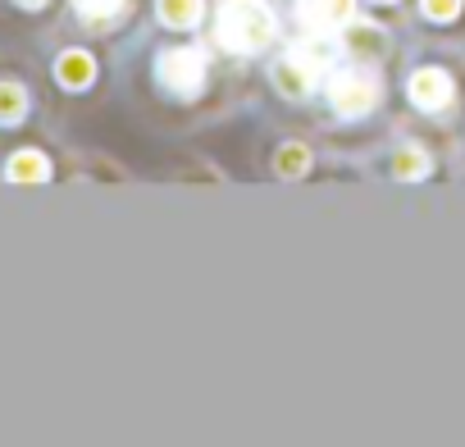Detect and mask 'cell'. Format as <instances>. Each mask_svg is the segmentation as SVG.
Instances as JSON below:
<instances>
[{
  "mask_svg": "<svg viewBox=\"0 0 465 447\" xmlns=\"http://www.w3.org/2000/svg\"><path fill=\"white\" fill-rule=\"evenodd\" d=\"M219 42L238 55H252L274 42V15L261 0H228L219 10Z\"/></svg>",
  "mask_w": 465,
  "mask_h": 447,
  "instance_id": "1",
  "label": "cell"
},
{
  "mask_svg": "<svg viewBox=\"0 0 465 447\" xmlns=\"http://www.w3.org/2000/svg\"><path fill=\"white\" fill-rule=\"evenodd\" d=\"M329 101H333V110L342 119H361L379 101V78L365 74V69H342V74L329 78Z\"/></svg>",
  "mask_w": 465,
  "mask_h": 447,
  "instance_id": "2",
  "label": "cell"
},
{
  "mask_svg": "<svg viewBox=\"0 0 465 447\" xmlns=\"http://www.w3.org/2000/svg\"><path fill=\"white\" fill-rule=\"evenodd\" d=\"M155 74H160V83H164L173 96L192 101V96L201 92V83H205V55H201L196 46L164 51V55H160V65H155Z\"/></svg>",
  "mask_w": 465,
  "mask_h": 447,
  "instance_id": "3",
  "label": "cell"
},
{
  "mask_svg": "<svg viewBox=\"0 0 465 447\" xmlns=\"http://www.w3.org/2000/svg\"><path fill=\"white\" fill-rule=\"evenodd\" d=\"M351 10H356V0H297L302 24L315 28V33H329V28L351 24Z\"/></svg>",
  "mask_w": 465,
  "mask_h": 447,
  "instance_id": "4",
  "label": "cell"
},
{
  "mask_svg": "<svg viewBox=\"0 0 465 447\" xmlns=\"http://www.w3.org/2000/svg\"><path fill=\"white\" fill-rule=\"evenodd\" d=\"M406 92H411V101L420 110H442L451 101V78L442 69H420V74H411V87Z\"/></svg>",
  "mask_w": 465,
  "mask_h": 447,
  "instance_id": "5",
  "label": "cell"
},
{
  "mask_svg": "<svg viewBox=\"0 0 465 447\" xmlns=\"http://www.w3.org/2000/svg\"><path fill=\"white\" fill-rule=\"evenodd\" d=\"M55 78L64 83V87H87L92 78H96V60L87 55V51H64L60 55V65H55Z\"/></svg>",
  "mask_w": 465,
  "mask_h": 447,
  "instance_id": "6",
  "label": "cell"
},
{
  "mask_svg": "<svg viewBox=\"0 0 465 447\" xmlns=\"http://www.w3.org/2000/svg\"><path fill=\"white\" fill-rule=\"evenodd\" d=\"M5 174H10V183H46L51 178V164H46L42 151H19V155H10Z\"/></svg>",
  "mask_w": 465,
  "mask_h": 447,
  "instance_id": "7",
  "label": "cell"
},
{
  "mask_svg": "<svg viewBox=\"0 0 465 447\" xmlns=\"http://www.w3.org/2000/svg\"><path fill=\"white\" fill-rule=\"evenodd\" d=\"M274 83H279L288 96H306V92L315 87V74H311L297 55H288L283 65H274Z\"/></svg>",
  "mask_w": 465,
  "mask_h": 447,
  "instance_id": "8",
  "label": "cell"
},
{
  "mask_svg": "<svg viewBox=\"0 0 465 447\" xmlns=\"http://www.w3.org/2000/svg\"><path fill=\"white\" fill-rule=\"evenodd\" d=\"M429 151L424 146H401L397 155H392V178H401V183H415V178H424L429 174Z\"/></svg>",
  "mask_w": 465,
  "mask_h": 447,
  "instance_id": "9",
  "label": "cell"
},
{
  "mask_svg": "<svg viewBox=\"0 0 465 447\" xmlns=\"http://www.w3.org/2000/svg\"><path fill=\"white\" fill-rule=\"evenodd\" d=\"M205 10V0H160V24L169 28H192Z\"/></svg>",
  "mask_w": 465,
  "mask_h": 447,
  "instance_id": "10",
  "label": "cell"
},
{
  "mask_svg": "<svg viewBox=\"0 0 465 447\" xmlns=\"http://www.w3.org/2000/svg\"><path fill=\"white\" fill-rule=\"evenodd\" d=\"M274 169H279L283 178H302V174L311 169V151H306L302 142H288V146L274 151Z\"/></svg>",
  "mask_w": 465,
  "mask_h": 447,
  "instance_id": "11",
  "label": "cell"
},
{
  "mask_svg": "<svg viewBox=\"0 0 465 447\" xmlns=\"http://www.w3.org/2000/svg\"><path fill=\"white\" fill-rule=\"evenodd\" d=\"M28 114V92L19 83H0V124H19Z\"/></svg>",
  "mask_w": 465,
  "mask_h": 447,
  "instance_id": "12",
  "label": "cell"
},
{
  "mask_svg": "<svg viewBox=\"0 0 465 447\" xmlns=\"http://www.w3.org/2000/svg\"><path fill=\"white\" fill-rule=\"evenodd\" d=\"M74 10L83 15V24L101 28V24H110V19L124 10V0H74Z\"/></svg>",
  "mask_w": 465,
  "mask_h": 447,
  "instance_id": "13",
  "label": "cell"
},
{
  "mask_svg": "<svg viewBox=\"0 0 465 447\" xmlns=\"http://www.w3.org/2000/svg\"><path fill=\"white\" fill-rule=\"evenodd\" d=\"M297 60H302V65H306V69L320 78V74L333 65V46H329V42H306V46H297Z\"/></svg>",
  "mask_w": 465,
  "mask_h": 447,
  "instance_id": "14",
  "label": "cell"
},
{
  "mask_svg": "<svg viewBox=\"0 0 465 447\" xmlns=\"http://www.w3.org/2000/svg\"><path fill=\"white\" fill-rule=\"evenodd\" d=\"M342 42H347V51H365V55H379V51H383V33H379V28H356V24H351Z\"/></svg>",
  "mask_w": 465,
  "mask_h": 447,
  "instance_id": "15",
  "label": "cell"
},
{
  "mask_svg": "<svg viewBox=\"0 0 465 447\" xmlns=\"http://www.w3.org/2000/svg\"><path fill=\"white\" fill-rule=\"evenodd\" d=\"M420 10H424V19H433V24H451V19L460 15V0H420Z\"/></svg>",
  "mask_w": 465,
  "mask_h": 447,
  "instance_id": "16",
  "label": "cell"
},
{
  "mask_svg": "<svg viewBox=\"0 0 465 447\" xmlns=\"http://www.w3.org/2000/svg\"><path fill=\"white\" fill-rule=\"evenodd\" d=\"M19 5H24V10H42V5H46V0H19Z\"/></svg>",
  "mask_w": 465,
  "mask_h": 447,
  "instance_id": "17",
  "label": "cell"
},
{
  "mask_svg": "<svg viewBox=\"0 0 465 447\" xmlns=\"http://www.w3.org/2000/svg\"><path fill=\"white\" fill-rule=\"evenodd\" d=\"M379 5H392V0H379Z\"/></svg>",
  "mask_w": 465,
  "mask_h": 447,
  "instance_id": "18",
  "label": "cell"
}]
</instances>
